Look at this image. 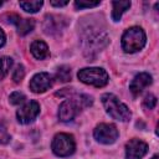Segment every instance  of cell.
<instances>
[{
	"label": "cell",
	"instance_id": "1",
	"mask_svg": "<svg viewBox=\"0 0 159 159\" xmlns=\"http://www.w3.org/2000/svg\"><path fill=\"white\" fill-rule=\"evenodd\" d=\"M92 102V97L87 94H80L71 99H66L60 104L58 118L62 122H70L82 111V108L91 106Z\"/></svg>",
	"mask_w": 159,
	"mask_h": 159
},
{
	"label": "cell",
	"instance_id": "2",
	"mask_svg": "<svg viewBox=\"0 0 159 159\" xmlns=\"http://www.w3.org/2000/svg\"><path fill=\"white\" fill-rule=\"evenodd\" d=\"M101 99H102V103L104 106L106 112L113 119H117L120 122H127L130 119L132 114H130L129 108L124 103H122L118 99V97H116L112 93H104Z\"/></svg>",
	"mask_w": 159,
	"mask_h": 159
},
{
	"label": "cell",
	"instance_id": "3",
	"mask_svg": "<svg viewBox=\"0 0 159 159\" xmlns=\"http://www.w3.org/2000/svg\"><path fill=\"white\" fill-rule=\"evenodd\" d=\"M147 42L145 32L142 27L133 26L125 30V32L122 36V47L125 52L133 53L137 51H140Z\"/></svg>",
	"mask_w": 159,
	"mask_h": 159
},
{
	"label": "cell",
	"instance_id": "4",
	"mask_svg": "<svg viewBox=\"0 0 159 159\" xmlns=\"http://www.w3.org/2000/svg\"><path fill=\"white\" fill-rule=\"evenodd\" d=\"M77 77L81 82L94 87H103L108 83V75L99 67H86L78 71Z\"/></svg>",
	"mask_w": 159,
	"mask_h": 159
},
{
	"label": "cell",
	"instance_id": "5",
	"mask_svg": "<svg viewBox=\"0 0 159 159\" xmlns=\"http://www.w3.org/2000/svg\"><path fill=\"white\" fill-rule=\"evenodd\" d=\"M51 148L52 152L58 157H70L76 149V143L71 134L58 133L53 137Z\"/></svg>",
	"mask_w": 159,
	"mask_h": 159
},
{
	"label": "cell",
	"instance_id": "6",
	"mask_svg": "<svg viewBox=\"0 0 159 159\" xmlns=\"http://www.w3.org/2000/svg\"><path fill=\"white\" fill-rule=\"evenodd\" d=\"M93 135L94 139L102 144H112L118 138V130L113 124L101 123L94 128Z\"/></svg>",
	"mask_w": 159,
	"mask_h": 159
},
{
	"label": "cell",
	"instance_id": "7",
	"mask_svg": "<svg viewBox=\"0 0 159 159\" xmlns=\"http://www.w3.org/2000/svg\"><path fill=\"white\" fill-rule=\"evenodd\" d=\"M40 113V104L36 101L26 102L22 107H20L16 112L17 120L22 124H29L35 120V118Z\"/></svg>",
	"mask_w": 159,
	"mask_h": 159
},
{
	"label": "cell",
	"instance_id": "8",
	"mask_svg": "<svg viewBox=\"0 0 159 159\" xmlns=\"http://www.w3.org/2000/svg\"><path fill=\"white\" fill-rule=\"evenodd\" d=\"M51 86H52V76L47 72L36 73L29 83V87L34 93H43L47 89H50Z\"/></svg>",
	"mask_w": 159,
	"mask_h": 159
},
{
	"label": "cell",
	"instance_id": "9",
	"mask_svg": "<svg viewBox=\"0 0 159 159\" xmlns=\"http://www.w3.org/2000/svg\"><path fill=\"white\" fill-rule=\"evenodd\" d=\"M148 152V144L140 139H130L125 144V159H142Z\"/></svg>",
	"mask_w": 159,
	"mask_h": 159
},
{
	"label": "cell",
	"instance_id": "10",
	"mask_svg": "<svg viewBox=\"0 0 159 159\" xmlns=\"http://www.w3.org/2000/svg\"><path fill=\"white\" fill-rule=\"evenodd\" d=\"M150 84H152V76L147 72H142L132 80L129 84V89L134 96H138L139 93L143 92V89H145Z\"/></svg>",
	"mask_w": 159,
	"mask_h": 159
},
{
	"label": "cell",
	"instance_id": "11",
	"mask_svg": "<svg viewBox=\"0 0 159 159\" xmlns=\"http://www.w3.org/2000/svg\"><path fill=\"white\" fill-rule=\"evenodd\" d=\"M30 51L34 55V57L37 58V60H43V58H46L48 56V47L41 40L34 41L31 43V46H30Z\"/></svg>",
	"mask_w": 159,
	"mask_h": 159
},
{
	"label": "cell",
	"instance_id": "12",
	"mask_svg": "<svg viewBox=\"0 0 159 159\" xmlns=\"http://www.w3.org/2000/svg\"><path fill=\"white\" fill-rule=\"evenodd\" d=\"M113 10H112V19L114 21H119L123 12L127 11L130 7V1H113L112 2Z\"/></svg>",
	"mask_w": 159,
	"mask_h": 159
},
{
	"label": "cell",
	"instance_id": "13",
	"mask_svg": "<svg viewBox=\"0 0 159 159\" xmlns=\"http://www.w3.org/2000/svg\"><path fill=\"white\" fill-rule=\"evenodd\" d=\"M17 32L20 35H26L29 32H31L35 27V21L32 19H19V21L15 24Z\"/></svg>",
	"mask_w": 159,
	"mask_h": 159
},
{
	"label": "cell",
	"instance_id": "14",
	"mask_svg": "<svg viewBox=\"0 0 159 159\" xmlns=\"http://www.w3.org/2000/svg\"><path fill=\"white\" fill-rule=\"evenodd\" d=\"M11 66H12V58L11 57H7V56L0 57V81L7 75Z\"/></svg>",
	"mask_w": 159,
	"mask_h": 159
},
{
	"label": "cell",
	"instance_id": "15",
	"mask_svg": "<svg viewBox=\"0 0 159 159\" xmlns=\"http://www.w3.org/2000/svg\"><path fill=\"white\" fill-rule=\"evenodd\" d=\"M42 5V1H20V6L26 12H37Z\"/></svg>",
	"mask_w": 159,
	"mask_h": 159
},
{
	"label": "cell",
	"instance_id": "16",
	"mask_svg": "<svg viewBox=\"0 0 159 159\" xmlns=\"http://www.w3.org/2000/svg\"><path fill=\"white\" fill-rule=\"evenodd\" d=\"M56 78L60 82H68L71 80V68L68 66H61L56 71Z\"/></svg>",
	"mask_w": 159,
	"mask_h": 159
},
{
	"label": "cell",
	"instance_id": "17",
	"mask_svg": "<svg viewBox=\"0 0 159 159\" xmlns=\"http://www.w3.org/2000/svg\"><path fill=\"white\" fill-rule=\"evenodd\" d=\"M24 76H25L24 66H22V65H17V66L15 67V70H14V73H12V80H14V82H16V83L21 82L22 78H24Z\"/></svg>",
	"mask_w": 159,
	"mask_h": 159
},
{
	"label": "cell",
	"instance_id": "18",
	"mask_svg": "<svg viewBox=\"0 0 159 159\" xmlns=\"http://www.w3.org/2000/svg\"><path fill=\"white\" fill-rule=\"evenodd\" d=\"M155 104H157V97H155L154 94L149 93V94H147V96L144 97L143 106H144L147 109H153V108L155 107Z\"/></svg>",
	"mask_w": 159,
	"mask_h": 159
},
{
	"label": "cell",
	"instance_id": "19",
	"mask_svg": "<svg viewBox=\"0 0 159 159\" xmlns=\"http://www.w3.org/2000/svg\"><path fill=\"white\" fill-rule=\"evenodd\" d=\"M99 5V1H84V0H77L75 1V6L77 9H89V7H94V6H98Z\"/></svg>",
	"mask_w": 159,
	"mask_h": 159
},
{
	"label": "cell",
	"instance_id": "20",
	"mask_svg": "<svg viewBox=\"0 0 159 159\" xmlns=\"http://www.w3.org/2000/svg\"><path fill=\"white\" fill-rule=\"evenodd\" d=\"M9 99H10V103L11 104L17 106V104H21V103L25 102V96L22 93H20V92H12L10 94V98Z\"/></svg>",
	"mask_w": 159,
	"mask_h": 159
},
{
	"label": "cell",
	"instance_id": "21",
	"mask_svg": "<svg viewBox=\"0 0 159 159\" xmlns=\"http://www.w3.org/2000/svg\"><path fill=\"white\" fill-rule=\"evenodd\" d=\"M52 6H57V7H61V6H65V5H67L68 4V1H55V0H52L51 2H50Z\"/></svg>",
	"mask_w": 159,
	"mask_h": 159
},
{
	"label": "cell",
	"instance_id": "22",
	"mask_svg": "<svg viewBox=\"0 0 159 159\" xmlns=\"http://www.w3.org/2000/svg\"><path fill=\"white\" fill-rule=\"evenodd\" d=\"M5 41H6V37H5V34H4V31L0 29V48L5 45Z\"/></svg>",
	"mask_w": 159,
	"mask_h": 159
},
{
	"label": "cell",
	"instance_id": "23",
	"mask_svg": "<svg viewBox=\"0 0 159 159\" xmlns=\"http://www.w3.org/2000/svg\"><path fill=\"white\" fill-rule=\"evenodd\" d=\"M152 159H158V155H154V157H153Z\"/></svg>",
	"mask_w": 159,
	"mask_h": 159
},
{
	"label": "cell",
	"instance_id": "24",
	"mask_svg": "<svg viewBox=\"0 0 159 159\" xmlns=\"http://www.w3.org/2000/svg\"><path fill=\"white\" fill-rule=\"evenodd\" d=\"M1 5H2V1H0V6H1Z\"/></svg>",
	"mask_w": 159,
	"mask_h": 159
}]
</instances>
